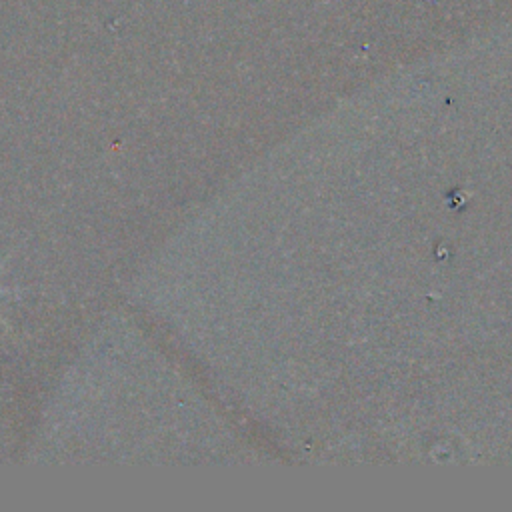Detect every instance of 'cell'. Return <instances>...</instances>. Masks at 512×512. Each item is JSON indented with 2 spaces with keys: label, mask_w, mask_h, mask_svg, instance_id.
I'll return each instance as SVG.
<instances>
[{
  "label": "cell",
  "mask_w": 512,
  "mask_h": 512,
  "mask_svg": "<svg viewBox=\"0 0 512 512\" xmlns=\"http://www.w3.org/2000/svg\"><path fill=\"white\" fill-rule=\"evenodd\" d=\"M0 270H2V262H0ZM6 294H10V290H6V288H0V296H6ZM0 322H4V320H2V316H0Z\"/></svg>",
  "instance_id": "obj_1"
}]
</instances>
